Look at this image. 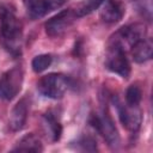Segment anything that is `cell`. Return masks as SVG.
<instances>
[{
  "label": "cell",
  "mask_w": 153,
  "mask_h": 153,
  "mask_svg": "<svg viewBox=\"0 0 153 153\" xmlns=\"http://www.w3.org/2000/svg\"><path fill=\"white\" fill-rule=\"evenodd\" d=\"M13 151L17 152H42L43 146L38 136H36L33 133L24 135L18 142L17 146L13 148Z\"/></svg>",
  "instance_id": "obj_14"
},
{
  "label": "cell",
  "mask_w": 153,
  "mask_h": 153,
  "mask_svg": "<svg viewBox=\"0 0 153 153\" xmlns=\"http://www.w3.org/2000/svg\"><path fill=\"white\" fill-rule=\"evenodd\" d=\"M131 57L136 63H143L152 59L153 43L151 38H142L134 43L131 47Z\"/></svg>",
  "instance_id": "obj_12"
},
{
  "label": "cell",
  "mask_w": 153,
  "mask_h": 153,
  "mask_svg": "<svg viewBox=\"0 0 153 153\" xmlns=\"http://www.w3.org/2000/svg\"><path fill=\"white\" fill-rule=\"evenodd\" d=\"M106 0H84L80 6L74 11L76 17H84V16H87L90 13H92L93 11L98 10Z\"/></svg>",
  "instance_id": "obj_16"
},
{
  "label": "cell",
  "mask_w": 153,
  "mask_h": 153,
  "mask_svg": "<svg viewBox=\"0 0 153 153\" xmlns=\"http://www.w3.org/2000/svg\"><path fill=\"white\" fill-rule=\"evenodd\" d=\"M136 7V11L140 12L142 17L147 20L152 19V0H131Z\"/></svg>",
  "instance_id": "obj_19"
},
{
  "label": "cell",
  "mask_w": 153,
  "mask_h": 153,
  "mask_svg": "<svg viewBox=\"0 0 153 153\" xmlns=\"http://www.w3.org/2000/svg\"><path fill=\"white\" fill-rule=\"evenodd\" d=\"M23 26L11 4H0V41L2 47L13 56L22 54Z\"/></svg>",
  "instance_id": "obj_1"
},
{
  "label": "cell",
  "mask_w": 153,
  "mask_h": 153,
  "mask_svg": "<svg viewBox=\"0 0 153 153\" xmlns=\"http://www.w3.org/2000/svg\"><path fill=\"white\" fill-rule=\"evenodd\" d=\"M76 18L78 17H76L75 12L71 8L59 12L56 16H54L49 20H47V23L44 25L47 35L50 37L62 36L73 25V23Z\"/></svg>",
  "instance_id": "obj_7"
},
{
  "label": "cell",
  "mask_w": 153,
  "mask_h": 153,
  "mask_svg": "<svg viewBox=\"0 0 153 153\" xmlns=\"http://www.w3.org/2000/svg\"><path fill=\"white\" fill-rule=\"evenodd\" d=\"M43 126L45 128V131L49 134L51 141L56 142L61 139L62 135V126L59 121V118L53 112H47L43 115Z\"/></svg>",
  "instance_id": "obj_13"
},
{
  "label": "cell",
  "mask_w": 153,
  "mask_h": 153,
  "mask_svg": "<svg viewBox=\"0 0 153 153\" xmlns=\"http://www.w3.org/2000/svg\"><path fill=\"white\" fill-rule=\"evenodd\" d=\"M51 62H53V56L50 54H41L33 57L31 62V67L35 73H42L50 67Z\"/></svg>",
  "instance_id": "obj_17"
},
{
  "label": "cell",
  "mask_w": 153,
  "mask_h": 153,
  "mask_svg": "<svg viewBox=\"0 0 153 153\" xmlns=\"http://www.w3.org/2000/svg\"><path fill=\"white\" fill-rule=\"evenodd\" d=\"M71 143H72V147L76 151H81V152H94V151H97V141L90 135L80 136L74 142H71Z\"/></svg>",
  "instance_id": "obj_15"
},
{
  "label": "cell",
  "mask_w": 153,
  "mask_h": 153,
  "mask_svg": "<svg viewBox=\"0 0 153 153\" xmlns=\"http://www.w3.org/2000/svg\"><path fill=\"white\" fill-rule=\"evenodd\" d=\"M66 1L67 0H24V5L31 19H39L60 8Z\"/></svg>",
  "instance_id": "obj_8"
},
{
  "label": "cell",
  "mask_w": 153,
  "mask_h": 153,
  "mask_svg": "<svg viewBox=\"0 0 153 153\" xmlns=\"http://www.w3.org/2000/svg\"><path fill=\"white\" fill-rule=\"evenodd\" d=\"M142 98V91L137 85H130L126 91V104L129 106H139Z\"/></svg>",
  "instance_id": "obj_18"
},
{
  "label": "cell",
  "mask_w": 153,
  "mask_h": 153,
  "mask_svg": "<svg viewBox=\"0 0 153 153\" xmlns=\"http://www.w3.org/2000/svg\"><path fill=\"white\" fill-rule=\"evenodd\" d=\"M24 73L22 67L16 66L6 71L0 78V98L12 100L19 92L23 85Z\"/></svg>",
  "instance_id": "obj_5"
},
{
  "label": "cell",
  "mask_w": 153,
  "mask_h": 153,
  "mask_svg": "<svg viewBox=\"0 0 153 153\" xmlns=\"http://www.w3.org/2000/svg\"><path fill=\"white\" fill-rule=\"evenodd\" d=\"M146 35H147L146 25L142 24V23H134V24H129V25H126V26L121 27L120 31L115 35V37L122 44L128 43L131 47L137 41L145 38Z\"/></svg>",
  "instance_id": "obj_10"
},
{
  "label": "cell",
  "mask_w": 153,
  "mask_h": 153,
  "mask_svg": "<svg viewBox=\"0 0 153 153\" xmlns=\"http://www.w3.org/2000/svg\"><path fill=\"white\" fill-rule=\"evenodd\" d=\"M105 67L110 72L118 74L121 78L128 79L130 75V63L127 57L124 45L115 36L109 42L105 56Z\"/></svg>",
  "instance_id": "obj_2"
},
{
  "label": "cell",
  "mask_w": 153,
  "mask_h": 153,
  "mask_svg": "<svg viewBox=\"0 0 153 153\" xmlns=\"http://www.w3.org/2000/svg\"><path fill=\"white\" fill-rule=\"evenodd\" d=\"M71 86V80L61 73H49L42 76L37 82V91L50 99H60Z\"/></svg>",
  "instance_id": "obj_3"
},
{
  "label": "cell",
  "mask_w": 153,
  "mask_h": 153,
  "mask_svg": "<svg viewBox=\"0 0 153 153\" xmlns=\"http://www.w3.org/2000/svg\"><path fill=\"white\" fill-rule=\"evenodd\" d=\"M90 123L104 137V140L108 142L109 146L117 147L120 145V135L117 128L106 108L105 109L103 108L99 114H92L90 118Z\"/></svg>",
  "instance_id": "obj_4"
},
{
  "label": "cell",
  "mask_w": 153,
  "mask_h": 153,
  "mask_svg": "<svg viewBox=\"0 0 153 153\" xmlns=\"http://www.w3.org/2000/svg\"><path fill=\"white\" fill-rule=\"evenodd\" d=\"M112 103L116 106L122 126L130 131H137L142 122V115L139 106H129L127 104L124 105L116 96L112 97Z\"/></svg>",
  "instance_id": "obj_6"
},
{
  "label": "cell",
  "mask_w": 153,
  "mask_h": 153,
  "mask_svg": "<svg viewBox=\"0 0 153 153\" xmlns=\"http://www.w3.org/2000/svg\"><path fill=\"white\" fill-rule=\"evenodd\" d=\"M124 12V5L120 0H106L103 4V8L100 11V19L104 23L114 24L122 19Z\"/></svg>",
  "instance_id": "obj_11"
},
{
  "label": "cell",
  "mask_w": 153,
  "mask_h": 153,
  "mask_svg": "<svg viewBox=\"0 0 153 153\" xmlns=\"http://www.w3.org/2000/svg\"><path fill=\"white\" fill-rule=\"evenodd\" d=\"M29 109H30V98L27 96L19 99V102L13 106L8 121V126L13 131H19L24 128L27 120Z\"/></svg>",
  "instance_id": "obj_9"
}]
</instances>
